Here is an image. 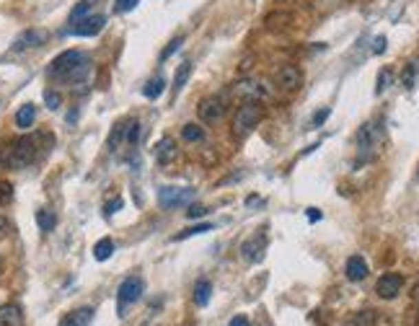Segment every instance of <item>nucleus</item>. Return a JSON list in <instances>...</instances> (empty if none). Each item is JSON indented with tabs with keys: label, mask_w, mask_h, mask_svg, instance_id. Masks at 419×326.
Returning a JSON list of instances; mask_svg holds the SVG:
<instances>
[{
	"label": "nucleus",
	"mask_w": 419,
	"mask_h": 326,
	"mask_svg": "<svg viewBox=\"0 0 419 326\" xmlns=\"http://www.w3.org/2000/svg\"><path fill=\"white\" fill-rule=\"evenodd\" d=\"M52 137L50 135H23L19 140H13L8 145L0 147V166L6 169H13V171H21V169H29L32 163H36L39 158L50 150L47 143Z\"/></svg>",
	"instance_id": "nucleus-1"
},
{
	"label": "nucleus",
	"mask_w": 419,
	"mask_h": 326,
	"mask_svg": "<svg viewBox=\"0 0 419 326\" xmlns=\"http://www.w3.org/2000/svg\"><path fill=\"white\" fill-rule=\"evenodd\" d=\"M91 70H94V63L91 57L78 50H67V52L57 54L50 68H47V75L57 81V83H67L73 88H86L88 85V78H91Z\"/></svg>",
	"instance_id": "nucleus-2"
},
{
	"label": "nucleus",
	"mask_w": 419,
	"mask_h": 326,
	"mask_svg": "<svg viewBox=\"0 0 419 326\" xmlns=\"http://www.w3.org/2000/svg\"><path fill=\"white\" fill-rule=\"evenodd\" d=\"M264 119V106L259 104V101H244V104L236 109V114H233V137H246L248 132H254L259 127V122Z\"/></svg>",
	"instance_id": "nucleus-3"
},
{
	"label": "nucleus",
	"mask_w": 419,
	"mask_h": 326,
	"mask_svg": "<svg viewBox=\"0 0 419 326\" xmlns=\"http://www.w3.org/2000/svg\"><path fill=\"white\" fill-rule=\"evenodd\" d=\"M383 145V130L376 122H367L357 130V158L370 161L378 153V147Z\"/></svg>",
	"instance_id": "nucleus-4"
},
{
	"label": "nucleus",
	"mask_w": 419,
	"mask_h": 326,
	"mask_svg": "<svg viewBox=\"0 0 419 326\" xmlns=\"http://www.w3.org/2000/svg\"><path fill=\"white\" fill-rule=\"evenodd\" d=\"M142 290H145V283L140 280L138 274H129L127 280H122L117 290V305H119V316H127V305L138 303L140 298H142Z\"/></svg>",
	"instance_id": "nucleus-5"
},
{
	"label": "nucleus",
	"mask_w": 419,
	"mask_h": 326,
	"mask_svg": "<svg viewBox=\"0 0 419 326\" xmlns=\"http://www.w3.org/2000/svg\"><path fill=\"white\" fill-rule=\"evenodd\" d=\"M267 96V88L259 83V81H238V83L228 85L226 99H244V101H261Z\"/></svg>",
	"instance_id": "nucleus-6"
},
{
	"label": "nucleus",
	"mask_w": 419,
	"mask_h": 326,
	"mask_svg": "<svg viewBox=\"0 0 419 326\" xmlns=\"http://www.w3.org/2000/svg\"><path fill=\"white\" fill-rule=\"evenodd\" d=\"M197 114L207 125H215L228 114V99L226 96H207L202 104L197 106Z\"/></svg>",
	"instance_id": "nucleus-7"
},
{
	"label": "nucleus",
	"mask_w": 419,
	"mask_h": 326,
	"mask_svg": "<svg viewBox=\"0 0 419 326\" xmlns=\"http://www.w3.org/2000/svg\"><path fill=\"white\" fill-rule=\"evenodd\" d=\"M194 194L197 192L192 190V187H161L158 190V205H161L163 210H173V207H182V205H186V202L194 200Z\"/></svg>",
	"instance_id": "nucleus-8"
},
{
	"label": "nucleus",
	"mask_w": 419,
	"mask_h": 326,
	"mask_svg": "<svg viewBox=\"0 0 419 326\" xmlns=\"http://www.w3.org/2000/svg\"><path fill=\"white\" fill-rule=\"evenodd\" d=\"M264 252H267V233L264 231L254 233L251 238H246V241L241 243V256L251 264L261 262V259H264Z\"/></svg>",
	"instance_id": "nucleus-9"
},
{
	"label": "nucleus",
	"mask_w": 419,
	"mask_h": 326,
	"mask_svg": "<svg viewBox=\"0 0 419 326\" xmlns=\"http://www.w3.org/2000/svg\"><path fill=\"white\" fill-rule=\"evenodd\" d=\"M275 83L282 91H298L303 85V70L298 65H282L275 73Z\"/></svg>",
	"instance_id": "nucleus-10"
},
{
	"label": "nucleus",
	"mask_w": 419,
	"mask_h": 326,
	"mask_svg": "<svg viewBox=\"0 0 419 326\" xmlns=\"http://www.w3.org/2000/svg\"><path fill=\"white\" fill-rule=\"evenodd\" d=\"M401 287H404V277L396 272H386L376 283V293L378 298H383V300H394V298L401 293Z\"/></svg>",
	"instance_id": "nucleus-11"
},
{
	"label": "nucleus",
	"mask_w": 419,
	"mask_h": 326,
	"mask_svg": "<svg viewBox=\"0 0 419 326\" xmlns=\"http://www.w3.org/2000/svg\"><path fill=\"white\" fill-rule=\"evenodd\" d=\"M50 39L47 29H26V32L13 42V52H23V50H34V47H42Z\"/></svg>",
	"instance_id": "nucleus-12"
},
{
	"label": "nucleus",
	"mask_w": 419,
	"mask_h": 326,
	"mask_svg": "<svg viewBox=\"0 0 419 326\" xmlns=\"http://www.w3.org/2000/svg\"><path fill=\"white\" fill-rule=\"evenodd\" d=\"M104 23H107L104 16H88V19H83L80 23H73V26H70V34H73V37H96V34L104 29Z\"/></svg>",
	"instance_id": "nucleus-13"
},
{
	"label": "nucleus",
	"mask_w": 419,
	"mask_h": 326,
	"mask_svg": "<svg viewBox=\"0 0 419 326\" xmlns=\"http://www.w3.org/2000/svg\"><path fill=\"white\" fill-rule=\"evenodd\" d=\"M176 156H179L176 140H173L171 135L161 137V140H158V145H155V161H158L161 166H169V163L176 161Z\"/></svg>",
	"instance_id": "nucleus-14"
},
{
	"label": "nucleus",
	"mask_w": 419,
	"mask_h": 326,
	"mask_svg": "<svg viewBox=\"0 0 419 326\" xmlns=\"http://www.w3.org/2000/svg\"><path fill=\"white\" fill-rule=\"evenodd\" d=\"M94 308L91 305H83V308H76V311H70V314L65 316L63 321H60V326H88L91 321H94Z\"/></svg>",
	"instance_id": "nucleus-15"
},
{
	"label": "nucleus",
	"mask_w": 419,
	"mask_h": 326,
	"mask_svg": "<svg viewBox=\"0 0 419 326\" xmlns=\"http://www.w3.org/2000/svg\"><path fill=\"white\" fill-rule=\"evenodd\" d=\"M344 272H347V280H352V283H360V280H365L370 269H367L365 259H363L360 254H355V256H350V259H347V269H344Z\"/></svg>",
	"instance_id": "nucleus-16"
},
{
	"label": "nucleus",
	"mask_w": 419,
	"mask_h": 326,
	"mask_svg": "<svg viewBox=\"0 0 419 326\" xmlns=\"http://www.w3.org/2000/svg\"><path fill=\"white\" fill-rule=\"evenodd\" d=\"M0 326H23V314L16 303L0 305Z\"/></svg>",
	"instance_id": "nucleus-17"
},
{
	"label": "nucleus",
	"mask_w": 419,
	"mask_h": 326,
	"mask_svg": "<svg viewBox=\"0 0 419 326\" xmlns=\"http://www.w3.org/2000/svg\"><path fill=\"white\" fill-rule=\"evenodd\" d=\"M36 122V106L34 104H23L19 112H16V127H21V130H29L34 127Z\"/></svg>",
	"instance_id": "nucleus-18"
},
{
	"label": "nucleus",
	"mask_w": 419,
	"mask_h": 326,
	"mask_svg": "<svg viewBox=\"0 0 419 326\" xmlns=\"http://www.w3.org/2000/svg\"><path fill=\"white\" fill-rule=\"evenodd\" d=\"M210 295H213V283L210 280H200V283L194 285V303L200 305V308L210 303Z\"/></svg>",
	"instance_id": "nucleus-19"
},
{
	"label": "nucleus",
	"mask_w": 419,
	"mask_h": 326,
	"mask_svg": "<svg viewBox=\"0 0 419 326\" xmlns=\"http://www.w3.org/2000/svg\"><path fill=\"white\" fill-rule=\"evenodd\" d=\"M36 225H39V231H44V233L54 231V225H57V215H54L52 210L42 207V210H36Z\"/></svg>",
	"instance_id": "nucleus-20"
},
{
	"label": "nucleus",
	"mask_w": 419,
	"mask_h": 326,
	"mask_svg": "<svg viewBox=\"0 0 419 326\" xmlns=\"http://www.w3.org/2000/svg\"><path fill=\"white\" fill-rule=\"evenodd\" d=\"M111 252H114V241H111V238H101V241H96V246H94L96 262H107L109 256H111Z\"/></svg>",
	"instance_id": "nucleus-21"
},
{
	"label": "nucleus",
	"mask_w": 419,
	"mask_h": 326,
	"mask_svg": "<svg viewBox=\"0 0 419 326\" xmlns=\"http://www.w3.org/2000/svg\"><path fill=\"white\" fill-rule=\"evenodd\" d=\"M163 88H166V81H163L161 75H158V78H151V81L145 83V88H142V94L148 96V99H158V96L163 94Z\"/></svg>",
	"instance_id": "nucleus-22"
},
{
	"label": "nucleus",
	"mask_w": 419,
	"mask_h": 326,
	"mask_svg": "<svg viewBox=\"0 0 419 326\" xmlns=\"http://www.w3.org/2000/svg\"><path fill=\"white\" fill-rule=\"evenodd\" d=\"M182 137L186 140V143H200V140H204V130L200 125H184L182 130Z\"/></svg>",
	"instance_id": "nucleus-23"
},
{
	"label": "nucleus",
	"mask_w": 419,
	"mask_h": 326,
	"mask_svg": "<svg viewBox=\"0 0 419 326\" xmlns=\"http://www.w3.org/2000/svg\"><path fill=\"white\" fill-rule=\"evenodd\" d=\"M88 16H91V3L83 0V3H78L76 8L70 11V23H80L83 19H88Z\"/></svg>",
	"instance_id": "nucleus-24"
},
{
	"label": "nucleus",
	"mask_w": 419,
	"mask_h": 326,
	"mask_svg": "<svg viewBox=\"0 0 419 326\" xmlns=\"http://www.w3.org/2000/svg\"><path fill=\"white\" fill-rule=\"evenodd\" d=\"M189 75H192V63H184L179 70H176V78H173V88H176V94L184 88V83L189 81Z\"/></svg>",
	"instance_id": "nucleus-25"
},
{
	"label": "nucleus",
	"mask_w": 419,
	"mask_h": 326,
	"mask_svg": "<svg viewBox=\"0 0 419 326\" xmlns=\"http://www.w3.org/2000/svg\"><path fill=\"white\" fill-rule=\"evenodd\" d=\"M394 83V70H391V68H383V70H380V73H378V83H376V94L380 96L383 94V91H386L388 85Z\"/></svg>",
	"instance_id": "nucleus-26"
},
{
	"label": "nucleus",
	"mask_w": 419,
	"mask_h": 326,
	"mask_svg": "<svg viewBox=\"0 0 419 326\" xmlns=\"http://www.w3.org/2000/svg\"><path fill=\"white\" fill-rule=\"evenodd\" d=\"M207 231H213V225H210V223H200V225H194V228H186L184 233L173 236V241H184V238H189V236H197V233H207Z\"/></svg>",
	"instance_id": "nucleus-27"
},
{
	"label": "nucleus",
	"mask_w": 419,
	"mask_h": 326,
	"mask_svg": "<svg viewBox=\"0 0 419 326\" xmlns=\"http://www.w3.org/2000/svg\"><path fill=\"white\" fill-rule=\"evenodd\" d=\"M11 200H13V187L8 181H0V207L11 205Z\"/></svg>",
	"instance_id": "nucleus-28"
},
{
	"label": "nucleus",
	"mask_w": 419,
	"mask_h": 326,
	"mask_svg": "<svg viewBox=\"0 0 419 326\" xmlns=\"http://www.w3.org/2000/svg\"><path fill=\"white\" fill-rule=\"evenodd\" d=\"M417 73H419V60H417V63H409L407 70H404V85H407V88H411V85H414V78H417Z\"/></svg>",
	"instance_id": "nucleus-29"
},
{
	"label": "nucleus",
	"mask_w": 419,
	"mask_h": 326,
	"mask_svg": "<svg viewBox=\"0 0 419 326\" xmlns=\"http://www.w3.org/2000/svg\"><path fill=\"white\" fill-rule=\"evenodd\" d=\"M44 101H47V106L54 112V109H60V106H63V96L50 88V91H44Z\"/></svg>",
	"instance_id": "nucleus-30"
},
{
	"label": "nucleus",
	"mask_w": 419,
	"mask_h": 326,
	"mask_svg": "<svg viewBox=\"0 0 419 326\" xmlns=\"http://www.w3.org/2000/svg\"><path fill=\"white\" fill-rule=\"evenodd\" d=\"M140 0H114V13H129L132 8H138Z\"/></svg>",
	"instance_id": "nucleus-31"
},
{
	"label": "nucleus",
	"mask_w": 419,
	"mask_h": 326,
	"mask_svg": "<svg viewBox=\"0 0 419 326\" xmlns=\"http://www.w3.org/2000/svg\"><path fill=\"white\" fill-rule=\"evenodd\" d=\"M182 44H184V37H176V39H171V42H169V47L161 52V60H169V57H171V54L182 47Z\"/></svg>",
	"instance_id": "nucleus-32"
},
{
	"label": "nucleus",
	"mask_w": 419,
	"mask_h": 326,
	"mask_svg": "<svg viewBox=\"0 0 419 326\" xmlns=\"http://www.w3.org/2000/svg\"><path fill=\"white\" fill-rule=\"evenodd\" d=\"M207 207H202V205H192V207H189V210H186V218H204V215H207Z\"/></svg>",
	"instance_id": "nucleus-33"
},
{
	"label": "nucleus",
	"mask_w": 419,
	"mask_h": 326,
	"mask_svg": "<svg viewBox=\"0 0 419 326\" xmlns=\"http://www.w3.org/2000/svg\"><path fill=\"white\" fill-rule=\"evenodd\" d=\"M329 114H332V109H321V112H316V116H313V127H321Z\"/></svg>",
	"instance_id": "nucleus-34"
},
{
	"label": "nucleus",
	"mask_w": 419,
	"mask_h": 326,
	"mask_svg": "<svg viewBox=\"0 0 419 326\" xmlns=\"http://www.w3.org/2000/svg\"><path fill=\"white\" fill-rule=\"evenodd\" d=\"M313 3H316L319 8H326V11H329V8H336V6H342L344 0H313Z\"/></svg>",
	"instance_id": "nucleus-35"
},
{
	"label": "nucleus",
	"mask_w": 419,
	"mask_h": 326,
	"mask_svg": "<svg viewBox=\"0 0 419 326\" xmlns=\"http://www.w3.org/2000/svg\"><path fill=\"white\" fill-rule=\"evenodd\" d=\"M228 326H251V321H248L246 316H233V318H230V324Z\"/></svg>",
	"instance_id": "nucleus-36"
},
{
	"label": "nucleus",
	"mask_w": 419,
	"mask_h": 326,
	"mask_svg": "<svg viewBox=\"0 0 419 326\" xmlns=\"http://www.w3.org/2000/svg\"><path fill=\"white\" fill-rule=\"evenodd\" d=\"M119 207H122V200H119V197H117V200H111V202H109V205H107V210H104V212H107V215H114V212H117Z\"/></svg>",
	"instance_id": "nucleus-37"
},
{
	"label": "nucleus",
	"mask_w": 419,
	"mask_h": 326,
	"mask_svg": "<svg viewBox=\"0 0 419 326\" xmlns=\"http://www.w3.org/2000/svg\"><path fill=\"white\" fill-rule=\"evenodd\" d=\"M383 50H386V37H378V39H376V47H373V52L380 54Z\"/></svg>",
	"instance_id": "nucleus-38"
},
{
	"label": "nucleus",
	"mask_w": 419,
	"mask_h": 326,
	"mask_svg": "<svg viewBox=\"0 0 419 326\" xmlns=\"http://www.w3.org/2000/svg\"><path fill=\"white\" fill-rule=\"evenodd\" d=\"M8 231H11V223H8V218L0 215V236H6Z\"/></svg>",
	"instance_id": "nucleus-39"
},
{
	"label": "nucleus",
	"mask_w": 419,
	"mask_h": 326,
	"mask_svg": "<svg viewBox=\"0 0 419 326\" xmlns=\"http://www.w3.org/2000/svg\"><path fill=\"white\" fill-rule=\"evenodd\" d=\"M308 221H311V223L321 221V212L316 210V207H311V210H308Z\"/></svg>",
	"instance_id": "nucleus-40"
},
{
	"label": "nucleus",
	"mask_w": 419,
	"mask_h": 326,
	"mask_svg": "<svg viewBox=\"0 0 419 326\" xmlns=\"http://www.w3.org/2000/svg\"><path fill=\"white\" fill-rule=\"evenodd\" d=\"M411 300H414V305L419 308V283L414 285V290H411Z\"/></svg>",
	"instance_id": "nucleus-41"
},
{
	"label": "nucleus",
	"mask_w": 419,
	"mask_h": 326,
	"mask_svg": "<svg viewBox=\"0 0 419 326\" xmlns=\"http://www.w3.org/2000/svg\"><path fill=\"white\" fill-rule=\"evenodd\" d=\"M0 272H3V256H0Z\"/></svg>",
	"instance_id": "nucleus-42"
},
{
	"label": "nucleus",
	"mask_w": 419,
	"mask_h": 326,
	"mask_svg": "<svg viewBox=\"0 0 419 326\" xmlns=\"http://www.w3.org/2000/svg\"><path fill=\"white\" fill-rule=\"evenodd\" d=\"M350 326H360V324H357V321H355V324H350Z\"/></svg>",
	"instance_id": "nucleus-43"
},
{
	"label": "nucleus",
	"mask_w": 419,
	"mask_h": 326,
	"mask_svg": "<svg viewBox=\"0 0 419 326\" xmlns=\"http://www.w3.org/2000/svg\"><path fill=\"white\" fill-rule=\"evenodd\" d=\"M417 326H419V314H417Z\"/></svg>",
	"instance_id": "nucleus-44"
}]
</instances>
